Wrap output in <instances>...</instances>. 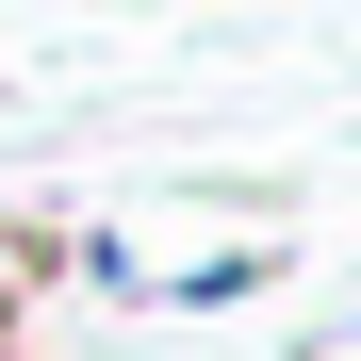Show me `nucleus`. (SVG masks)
I'll return each mask as SVG.
<instances>
[{
	"label": "nucleus",
	"mask_w": 361,
	"mask_h": 361,
	"mask_svg": "<svg viewBox=\"0 0 361 361\" xmlns=\"http://www.w3.org/2000/svg\"><path fill=\"white\" fill-rule=\"evenodd\" d=\"M279 279V247L247 230V247H214V263H180V279H148V295H180V312H230V295H263Z\"/></svg>",
	"instance_id": "nucleus-1"
},
{
	"label": "nucleus",
	"mask_w": 361,
	"mask_h": 361,
	"mask_svg": "<svg viewBox=\"0 0 361 361\" xmlns=\"http://www.w3.org/2000/svg\"><path fill=\"white\" fill-rule=\"evenodd\" d=\"M33 295H49V230H0V345H17Z\"/></svg>",
	"instance_id": "nucleus-2"
},
{
	"label": "nucleus",
	"mask_w": 361,
	"mask_h": 361,
	"mask_svg": "<svg viewBox=\"0 0 361 361\" xmlns=\"http://www.w3.org/2000/svg\"><path fill=\"white\" fill-rule=\"evenodd\" d=\"M0 361H17V345H0Z\"/></svg>",
	"instance_id": "nucleus-3"
}]
</instances>
